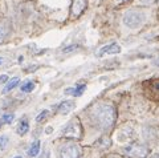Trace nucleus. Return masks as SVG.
<instances>
[{
	"label": "nucleus",
	"instance_id": "1",
	"mask_svg": "<svg viewBox=\"0 0 159 158\" xmlns=\"http://www.w3.org/2000/svg\"><path fill=\"white\" fill-rule=\"evenodd\" d=\"M89 117L94 126L99 130H110L117 118V110L109 101H97L93 104L89 110Z\"/></svg>",
	"mask_w": 159,
	"mask_h": 158
},
{
	"label": "nucleus",
	"instance_id": "2",
	"mask_svg": "<svg viewBox=\"0 0 159 158\" xmlns=\"http://www.w3.org/2000/svg\"><path fill=\"white\" fill-rule=\"evenodd\" d=\"M82 132L84 130H82L81 121H80L78 117H74L66 124L65 129L62 130V134L64 137L70 138V140H80L82 137Z\"/></svg>",
	"mask_w": 159,
	"mask_h": 158
},
{
	"label": "nucleus",
	"instance_id": "3",
	"mask_svg": "<svg viewBox=\"0 0 159 158\" xmlns=\"http://www.w3.org/2000/svg\"><path fill=\"white\" fill-rule=\"evenodd\" d=\"M60 158H80L81 157V146L73 141H68L58 149Z\"/></svg>",
	"mask_w": 159,
	"mask_h": 158
},
{
	"label": "nucleus",
	"instance_id": "4",
	"mask_svg": "<svg viewBox=\"0 0 159 158\" xmlns=\"http://www.w3.org/2000/svg\"><path fill=\"white\" fill-rule=\"evenodd\" d=\"M143 21H145V15L139 11H129L123 16V24L131 29L139 28L143 24Z\"/></svg>",
	"mask_w": 159,
	"mask_h": 158
},
{
	"label": "nucleus",
	"instance_id": "5",
	"mask_svg": "<svg viewBox=\"0 0 159 158\" xmlns=\"http://www.w3.org/2000/svg\"><path fill=\"white\" fill-rule=\"evenodd\" d=\"M123 151H125L126 156L131 158H145L148 154V149L145 145H141V144L127 145L126 147H123Z\"/></svg>",
	"mask_w": 159,
	"mask_h": 158
},
{
	"label": "nucleus",
	"instance_id": "6",
	"mask_svg": "<svg viewBox=\"0 0 159 158\" xmlns=\"http://www.w3.org/2000/svg\"><path fill=\"white\" fill-rule=\"evenodd\" d=\"M88 0H72L70 4V19H77L85 12Z\"/></svg>",
	"mask_w": 159,
	"mask_h": 158
},
{
	"label": "nucleus",
	"instance_id": "7",
	"mask_svg": "<svg viewBox=\"0 0 159 158\" xmlns=\"http://www.w3.org/2000/svg\"><path fill=\"white\" fill-rule=\"evenodd\" d=\"M117 55V53H121V47L118 45L116 43H111L109 45H105L99 49L98 52V56H103V55Z\"/></svg>",
	"mask_w": 159,
	"mask_h": 158
},
{
	"label": "nucleus",
	"instance_id": "8",
	"mask_svg": "<svg viewBox=\"0 0 159 158\" xmlns=\"http://www.w3.org/2000/svg\"><path fill=\"white\" fill-rule=\"evenodd\" d=\"M73 108H74V101L66 100V101H64L58 105L57 112L60 113V114H68V113H70L73 110Z\"/></svg>",
	"mask_w": 159,
	"mask_h": 158
},
{
	"label": "nucleus",
	"instance_id": "9",
	"mask_svg": "<svg viewBox=\"0 0 159 158\" xmlns=\"http://www.w3.org/2000/svg\"><path fill=\"white\" fill-rule=\"evenodd\" d=\"M9 31H11L9 23L6 20V19H4V20H0V43L9 35Z\"/></svg>",
	"mask_w": 159,
	"mask_h": 158
},
{
	"label": "nucleus",
	"instance_id": "10",
	"mask_svg": "<svg viewBox=\"0 0 159 158\" xmlns=\"http://www.w3.org/2000/svg\"><path fill=\"white\" fill-rule=\"evenodd\" d=\"M85 89H86V85L81 82V84H78V85H77V86H74V88H68V89L65 91V93H66V95H72V96L78 97V96H81V95H82Z\"/></svg>",
	"mask_w": 159,
	"mask_h": 158
},
{
	"label": "nucleus",
	"instance_id": "11",
	"mask_svg": "<svg viewBox=\"0 0 159 158\" xmlns=\"http://www.w3.org/2000/svg\"><path fill=\"white\" fill-rule=\"evenodd\" d=\"M29 130V124H28V121L27 120H21L19 122V125H17V134L19 136H24V134H27V132Z\"/></svg>",
	"mask_w": 159,
	"mask_h": 158
},
{
	"label": "nucleus",
	"instance_id": "12",
	"mask_svg": "<svg viewBox=\"0 0 159 158\" xmlns=\"http://www.w3.org/2000/svg\"><path fill=\"white\" fill-rule=\"evenodd\" d=\"M19 82H20V78L19 77H13L11 81H8L7 82V85H6V88H4V91H3V93H8V92H11L12 89H15L17 85H19Z\"/></svg>",
	"mask_w": 159,
	"mask_h": 158
},
{
	"label": "nucleus",
	"instance_id": "13",
	"mask_svg": "<svg viewBox=\"0 0 159 158\" xmlns=\"http://www.w3.org/2000/svg\"><path fill=\"white\" fill-rule=\"evenodd\" d=\"M40 146H41V144H40V141H34L32 146L29 147V150H28V156L29 157H36L39 154V151H40Z\"/></svg>",
	"mask_w": 159,
	"mask_h": 158
},
{
	"label": "nucleus",
	"instance_id": "14",
	"mask_svg": "<svg viewBox=\"0 0 159 158\" xmlns=\"http://www.w3.org/2000/svg\"><path fill=\"white\" fill-rule=\"evenodd\" d=\"M34 89V82L33 81H25L21 84V92L24 93H29Z\"/></svg>",
	"mask_w": 159,
	"mask_h": 158
},
{
	"label": "nucleus",
	"instance_id": "15",
	"mask_svg": "<svg viewBox=\"0 0 159 158\" xmlns=\"http://www.w3.org/2000/svg\"><path fill=\"white\" fill-rule=\"evenodd\" d=\"M111 145V141L110 140H109V138L107 137H102L101 138V140H99L98 142H97V146H99V147H102V149H103V147H106V149H107V147L109 146H110Z\"/></svg>",
	"mask_w": 159,
	"mask_h": 158
},
{
	"label": "nucleus",
	"instance_id": "16",
	"mask_svg": "<svg viewBox=\"0 0 159 158\" xmlns=\"http://www.w3.org/2000/svg\"><path fill=\"white\" fill-rule=\"evenodd\" d=\"M49 114V112L48 110H43L41 113H40V114L36 117V121L37 122H41V121H44V120H45V118H47V116Z\"/></svg>",
	"mask_w": 159,
	"mask_h": 158
},
{
	"label": "nucleus",
	"instance_id": "17",
	"mask_svg": "<svg viewBox=\"0 0 159 158\" xmlns=\"http://www.w3.org/2000/svg\"><path fill=\"white\" fill-rule=\"evenodd\" d=\"M13 118H15L13 114H4L2 122H6V124H11V122L13 121Z\"/></svg>",
	"mask_w": 159,
	"mask_h": 158
},
{
	"label": "nucleus",
	"instance_id": "18",
	"mask_svg": "<svg viewBox=\"0 0 159 158\" xmlns=\"http://www.w3.org/2000/svg\"><path fill=\"white\" fill-rule=\"evenodd\" d=\"M7 142H8V138H7L6 136L0 137V147H2V149H6V145H7Z\"/></svg>",
	"mask_w": 159,
	"mask_h": 158
},
{
	"label": "nucleus",
	"instance_id": "19",
	"mask_svg": "<svg viewBox=\"0 0 159 158\" xmlns=\"http://www.w3.org/2000/svg\"><path fill=\"white\" fill-rule=\"evenodd\" d=\"M77 48H78V45H70V47H68V48H64L62 52H64V53H68V52L74 51V49H77Z\"/></svg>",
	"mask_w": 159,
	"mask_h": 158
},
{
	"label": "nucleus",
	"instance_id": "20",
	"mask_svg": "<svg viewBox=\"0 0 159 158\" xmlns=\"http://www.w3.org/2000/svg\"><path fill=\"white\" fill-rule=\"evenodd\" d=\"M7 82H8V76L7 75L0 76V84H7Z\"/></svg>",
	"mask_w": 159,
	"mask_h": 158
},
{
	"label": "nucleus",
	"instance_id": "21",
	"mask_svg": "<svg viewBox=\"0 0 159 158\" xmlns=\"http://www.w3.org/2000/svg\"><path fill=\"white\" fill-rule=\"evenodd\" d=\"M40 158H51V153L49 151H44L41 156H40Z\"/></svg>",
	"mask_w": 159,
	"mask_h": 158
},
{
	"label": "nucleus",
	"instance_id": "22",
	"mask_svg": "<svg viewBox=\"0 0 159 158\" xmlns=\"http://www.w3.org/2000/svg\"><path fill=\"white\" fill-rule=\"evenodd\" d=\"M152 2H154V0H141L142 4H151Z\"/></svg>",
	"mask_w": 159,
	"mask_h": 158
},
{
	"label": "nucleus",
	"instance_id": "23",
	"mask_svg": "<svg viewBox=\"0 0 159 158\" xmlns=\"http://www.w3.org/2000/svg\"><path fill=\"white\" fill-rule=\"evenodd\" d=\"M154 88H155V89H158V91H159V80L154 82Z\"/></svg>",
	"mask_w": 159,
	"mask_h": 158
},
{
	"label": "nucleus",
	"instance_id": "24",
	"mask_svg": "<svg viewBox=\"0 0 159 158\" xmlns=\"http://www.w3.org/2000/svg\"><path fill=\"white\" fill-rule=\"evenodd\" d=\"M117 3H119V4H123V3H127V2H130V0H116Z\"/></svg>",
	"mask_w": 159,
	"mask_h": 158
},
{
	"label": "nucleus",
	"instance_id": "25",
	"mask_svg": "<svg viewBox=\"0 0 159 158\" xmlns=\"http://www.w3.org/2000/svg\"><path fill=\"white\" fill-rule=\"evenodd\" d=\"M107 158H119V157H117V156H109Z\"/></svg>",
	"mask_w": 159,
	"mask_h": 158
},
{
	"label": "nucleus",
	"instance_id": "26",
	"mask_svg": "<svg viewBox=\"0 0 159 158\" xmlns=\"http://www.w3.org/2000/svg\"><path fill=\"white\" fill-rule=\"evenodd\" d=\"M151 158H159V154H157V156H152Z\"/></svg>",
	"mask_w": 159,
	"mask_h": 158
},
{
	"label": "nucleus",
	"instance_id": "27",
	"mask_svg": "<svg viewBox=\"0 0 159 158\" xmlns=\"http://www.w3.org/2000/svg\"><path fill=\"white\" fill-rule=\"evenodd\" d=\"M155 64H157V65H158V67H159V58H158V60H157V61H155Z\"/></svg>",
	"mask_w": 159,
	"mask_h": 158
},
{
	"label": "nucleus",
	"instance_id": "28",
	"mask_svg": "<svg viewBox=\"0 0 159 158\" xmlns=\"http://www.w3.org/2000/svg\"><path fill=\"white\" fill-rule=\"evenodd\" d=\"M2 64H3V58L0 57V65H2Z\"/></svg>",
	"mask_w": 159,
	"mask_h": 158
},
{
	"label": "nucleus",
	"instance_id": "29",
	"mask_svg": "<svg viewBox=\"0 0 159 158\" xmlns=\"http://www.w3.org/2000/svg\"><path fill=\"white\" fill-rule=\"evenodd\" d=\"M13 158H23V157H20V156H16V157H13Z\"/></svg>",
	"mask_w": 159,
	"mask_h": 158
},
{
	"label": "nucleus",
	"instance_id": "30",
	"mask_svg": "<svg viewBox=\"0 0 159 158\" xmlns=\"http://www.w3.org/2000/svg\"><path fill=\"white\" fill-rule=\"evenodd\" d=\"M0 126H2V121H0Z\"/></svg>",
	"mask_w": 159,
	"mask_h": 158
},
{
	"label": "nucleus",
	"instance_id": "31",
	"mask_svg": "<svg viewBox=\"0 0 159 158\" xmlns=\"http://www.w3.org/2000/svg\"><path fill=\"white\" fill-rule=\"evenodd\" d=\"M158 3H159V0H158Z\"/></svg>",
	"mask_w": 159,
	"mask_h": 158
}]
</instances>
